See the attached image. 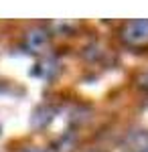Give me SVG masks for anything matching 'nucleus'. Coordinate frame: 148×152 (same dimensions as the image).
Returning a JSON list of instances; mask_svg holds the SVG:
<instances>
[{"instance_id": "1", "label": "nucleus", "mask_w": 148, "mask_h": 152, "mask_svg": "<svg viewBox=\"0 0 148 152\" xmlns=\"http://www.w3.org/2000/svg\"><path fill=\"white\" fill-rule=\"evenodd\" d=\"M122 43L132 49H144L148 47V18H136L128 20L120 28Z\"/></svg>"}, {"instance_id": "2", "label": "nucleus", "mask_w": 148, "mask_h": 152, "mask_svg": "<svg viewBox=\"0 0 148 152\" xmlns=\"http://www.w3.org/2000/svg\"><path fill=\"white\" fill-rule=\"evenodd\" d=\"M47 43H49V33L43 31V28H31L29 33H26V47L33 49V51H41V49L45 47Z\"/></svg>"}, {"instance_id": "3", "label": "nucleus", "mask_w": 148, "mask_h": 152, "mask_svg": "<svg viewBox=\"0 0 148 152\" xmlns=\"http://www.w3.org/2000/svg\"><path fill=\"white\" fill-rule=\"evenodd\" d=\"M21 152H49V150H43V148H39V146H31V148H23Z\"/></svg>"}]
</instances>
